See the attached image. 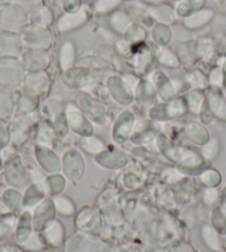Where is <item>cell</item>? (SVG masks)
<instances>
[{
	"mask_svg": "<svg viewBox=\"0 0 226 252\" xmlns=\"http://www.w3.org/2000/svg\"><path fill=\"white\" fill-rule=\"evenodd\" d=\"M176 1H179V0H176Z\"/></svg>",
	"mask_w": 226,
	"mask_h": 252,
	"instance_id": "obj_4",
	"label": "cell"
},
{
	"mask_svg": "<svg viewBox=\"0 0 226 252\" xmlns=\"http://www.w3.org/2000/svg\"><path fill=\"white\" fill-rule=\"evenodd\" d=\"M143 1L151 2V3H160V2H163V1H165V0H143Z\"/></svg>",
	"mask_w": 226,
	"mask_h": 252,
	"instance_id": "obj_2",
	"label": "cell"
},
{
	"mask_svg": "<svg viewBox=\"0 0 226 252\" xmlns=\"http://www.w3.org/2000/svg\"><path fill=\"white\" fill-rule=\"evenodd\" d=\"M123 0H98L96 9L98 12H108L111 9H114Z\"/></svg>",
	"mask_w": 226,
	"mask_h": 252,
	"instance_id": "obj_1",
	"label": "cell"
},
{
	"mask_svg": "<svg viewBox=\"0 0 226 252\" xmlns=\"http://www.w3.org/2000/svg\"><path fill=\"white\" fill-rule=\"evenodd\" d=\"M0 1H6V0H0Z\"/></svg>",
	"mask_w": 226,
	"mask_h": 252,
	"instance_id": "obj_3",
	"label": "cell"
}]
</instances>
